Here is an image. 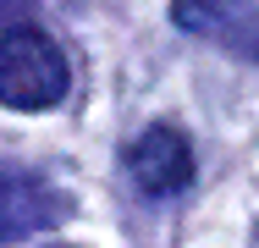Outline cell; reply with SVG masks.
Instances as JSON below:
<instances>
[{"label": "cell", "mask_w": 259, "mask_h": 248, "mask_svg": "<svg viewBox=\"0 0 259 248\" xmlns=\"http://www.w3.org/2000/svg\"><path fill=\"white\" fill-rule=\"evenodd\" d=\"M72 89V66L50 33L11 22L0 33V105L11 110H50Z\"/></svg>", "instance_id": "6da1fadb"}, {"label": "cell", "mask_w": 259, "mask_h": 248, "mask_svg": "<svg viewBox=\"0 0 259 248\" xmlns=\"http://www.w3.org/2000/svg\"><path fill=\"white\" fill-rule=\"evenodd\" d=\"M72 215V198L50 188L39 171H17L0 166V248H17L39 232H50Z\"/></svg>", "instance_id": "7a4b0ae2"}, {"label": "cell", "mask_w": 259, "mask_h": 248, "mask_svg": "<svg viewBox=\"0 0 259 248\" xmlns=\"http://www.w3.org/2000/svg\"><path fill=\"white\" fill-rule=\"evenodd\" d=\"M171 22L182 33L209 39V45H221L259 66V6L254 0H177Z\"/></svg>", "instance_id": "3957f363"}, {"label": "cell", "mask_w": 259, "mask_h": 248, "mask_svg": "<svg viewBox=\"0 0 259 248\" xmlns=\"http://www.w3.org/2000/svg\"><path fill=\"white\" fill-rule=\"evenodd\" d=\"M127 177L138 182V193H182L188 182H193V149L188 138L177 133V127H144L133 144H127Z\"/></svg>", "instance_id": "277c9868"}, {"label": "cell", "mask_w": 259, "mask_h": 248, "mask_svg": "<svg viewBox=\"0 0 259 248\" xmlns=\"http://www.w3.org/2000/svg\"><path fill=\"white\" fill-rule=\"evenodd\" d=\"M6 17H11V22H28V17H33V0H0V22H6Z\"/></svg>", "instance_id": "5b68a950"}]
</instances>
